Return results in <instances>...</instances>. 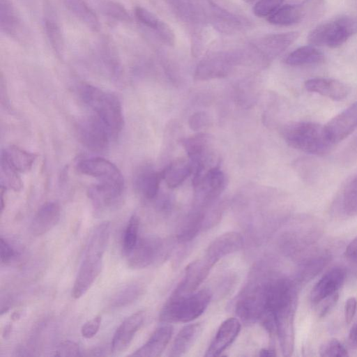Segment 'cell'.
Listing matches in <instances>:
<instances>
[{"mask_svg": "<svg viewBox=\"0 0 357 357\" xmlns=\"http://www.w3.org/2000/svg\"><path fill=\"white\" fill-rule=\"evenodd\" d=\"M282 136L291 147L313 155H324L333 146L324 126L301 121L289 123L284 127Z\"/></svg>", "mask_w": 357, "mask_h": 357, "instance_id": "3957f363", "label": "cell"}, {"mask_svg": "<svg viewBox=\"0 0 357 357\" xmlns=\"http://www.w3.org/2000/svg\"><path fill=\"white\" fill-rule=\"evenodd\" d=\"M355 144L356 145V148H357V139H356V140L355 142Z\"/></svg>", "mask_w": 357, "mask_h": 357, "instance_id": "9f6ffc18", "label": "cell"}, {"mask_svg": "<svg viewBox=\"0 0 357 357\" xmlns=\"http://www.w3.org/2000/svg\"><path fill=\"white\" fill-rule=\"evenodd\" d=\"M101 12L107 17L120 22H130L132 19L127 9L121 3L112 1L103 0L99 3Z\"/></svg>", "mask_w": 357, "mask_h": 357, "instance_id": "e575fe53", "label": "cell"}, {"mask_svg": "<svg viewBox=\"0 0 357 357\" xmlns=\"http://www.w3.org/2000/svg\"><path fill=\"white\" fill-rule=\"evenodd\" d=\"M98 52L104 65L113 73H118L120 61L115 47L111 42L102 39L98 45Z\"/></svg>", "mask_w": 357, "mask_h": 357, "instance_id": "d6a6232c", "label": "cell"}, {"mask_svg": "<svg viewBox=\"0 0 357 357\" xmlns=\"http://www.w3.org/2000/svg\"><path fill=\"white\" fill-rule=\"evenodd\" d=\"M77 169L83 174L98 178L99 182L124 186L123 177L119 168L103 158L83 160L77 164Z\"/></svg>", "mask_w": 357, "mask_h": 357, "instance_id": "ba28073f", "label": "cell"}, {"mask_svg": "<svg viewBox=\"0 0 357 357\" xmlns=\"http://www.w3.org/2000/svg\"><path fill=\"white\" fill-rule=\"evenodd\" d=\"M77 132L84 146L94 152L105 151L112 138L108 128L93 114L78 123Z\"/></svg>", "mask_w": 357, "mask_h": 357, "instance_id": "8992f818", "label": "cell"}, {"mask_svg": "<svg viewBox=\"0 0 357 357\" xmlns=\"http://www.w3.org/2000/svg\"><path fill=\"white\" fill-rule=\"evenodd\" d=\"M284 0H258L253 7L254 14L259 17H268Z\"/></svg>", "mask_w": 357, "mask_h": 357, "instance_id": "60d3db41", "label": "cell"}, {"mask_svg": "<svg viewBox=\"0 0 357 357\" xmlns=\"http://www.w3.org/2000/svg\"><path fill=\"white\" fill-rule=\"evenodd\" d=\"M124 186L99 182L89 190V197L94 207L103 210L114 206L120 199Z\"/></svg>", "mask_w": 357, "mask_h": 357, "instance_id": "d6986e66", "label": "cell"}, {"mask_svg": "<svg viewBox=\"0 0 357 357\" xmlns=\"http://www.w3.org/2000/svg\"><path fill=\"white\" fill-rule=\"evenodd\" d=\"M326 263L324 257L314 258L304 262L301 268L300 280H310L322 269Z\"/></svg>", "mask_w": 357, "mask_h": 357, "instance_id": "f35d334b", "label": "cell"}, {"mask_svg": "<svg viewBox=\"0 0 357 357\" xmlns=\"http://www.w3.org/2000/svg\"><path fill=\"white\" fill-rule=\"evenodd\" d=\"M319 355L322 357H343L348 354L340 342L336 339H331L321 345Z\"/></svg>", "mask_w": 357, "mask_h": 357, "instance_id": "ab89813d", "label": "cell"}, {"mask_svg": "<svg viewBox=\"0 0 357 357\" xmlns=\"http://www.w3.org/2000/svg\"><path fill=\"white\" fill-rule=\"evenodd\" d=\"M50 4H46L44 10L43 26L45 35L53 51L58 56H62L65 48L63 34L56 14Z\"/></svg>", "mask_w": 357, "mask_h": 357, "instance_id": "ffe728a7", "label": "cell"}, {"mask_svg": "<svg viewBox=\"0 0 357 357\" xmlns=\"http://www.w3.org/2000/svg\"><path fill=\"white\" fill-rule=\"evenodd\" d=\"M299 36L298 31L273 33L264 36L254 43L259 52L268 57H274L287 49Z\"/></svg>", "mask_w": 357, "mask_h": 357, "instance_id": "9a60e30c", "label": "cell"}, {"mask_svg": "<svg viewBox=\"0 0 357 357\" xmlns=\"http://www.w3.org/2000/svg\"><path fill=\"white\" fill-rule=\"evenodd\" d=\"M203 215L197 212L190 215L180 226L178 232V239L181 242L192 239L202 227Z\"/></svg>", "mask_w": 357, "mask_h": 357, "instance_id": "836d02e7", "label": "cell"}, {"mask_svg": "<svg viewBox=\"0 0 357 357\" xmlns=\"http://www.w3.org/2000/svg\"><path fill=\"white\" fill-rule=\"evenodd\" d=\"M144 319L145 312L140 310L127 317L120 324L112 340L111 351L113 354H121L129 347Z\"/></svg>", "mask_w": 357, "mask_h": 357, "instance_id": "7c38bea8", "label": "cell"}, {"mask_svg": "<svg viewBox=\"0 0 357 357\" xmlns=\"http://www.w3.org/2000/svg\"><path fill=\"white\" fill-rule=\"evenodd\" d=\"M36 158V154L14 145L6 147L1 153V159L19 173L30 170Z\"/></svg>", "mask_w": 357, "mask_h": 357, "instance_id": "cb8c5ba5", "label": "cell"}, {"mask_svg": "<svg viewBox=\"0 0 357 357\" xmlns=\"http://www.w3.org/2000/svg\"><path fill=\"white\" fill-rule=\"evenodd\" d=\"M345 257L351 264L357 267V236L348 245Z\"/></svg>", "mask_w": 357, "mask_h": 357, "instance_id": "681fc988", "label": "cell"}, {"mask_svg": "<svg viewBox=\"0 0 357 357\" xmlns=\"http://www.w3.org/2000/svg\"><path fill=\"white\" fill-rule=\"evenodd\" d=\"M229 55L218 54L209 56L197 66L196 75L199 78L220 77L225 75L229 68Z\"/></svg>", "mask_w": 357, "mask_h": 357, "instance_id": "d4e9b609", "label": "cell"}, {"mask_svg": "<svg viewBox=\"0 0 357 357\" xmlns=\"http://www.w3.org/2000/svg\"><path fill=\"white\" fill-rule=\"evenodd\" d=\"M348 344L352 349L357 348V324H354L349 331Z\"/></svg>", "mask_w": 357, "mask_h": 357, "instance_id": "f907efd6", "label": "cell"}, {"mask_svg": "<svg viewBox=\"0 0 357 357\" xmlns=\"http://www.w3.org/2000/svg\"><path fill=\"white\" fill-rule=\"evenodd\" d=\"M143 291V287L138 283L129 284L113 296L110 301V306L112 308L127 306L135 301L142 295Z\"/></svg>", "mask_w": 357, "mask_h": 357, "instance_id": "1f68e13d", "label": "cell"}, {"mask_svg": "<svg viewBox=\"0 0 357 357\" xmlns=\"http://www.w3.org/2000/svg\"><path fill=\"white\" fill-rule=\"evenodd\" d=\"M10 331H11V326H10V325H8L6 327V328L4 329L3 337H6L7 335H9Z\"/></svg>", "mask_w": 357, "mask_h": 357, "instance_id": "f5cc1de1", "label": "cell"}, {"mask_svg": "<svg viewBox=\"0 0 357 357\" xmlns=\"http://www.w3.org/2000/svg\"><path fill=\"white\" fill-rule=\"evenodd\" d=\"M60 215V206L57 202H48L43 204L32 219L31 233L36 236L47 233L58 223Z\"/></svg>", "mask_w": 357, "mask_h": 357, "instance_id": "2e32d148", "label": "cell"}, {"mask_svg": "<svg viewBox=\"0 0 357 357\" xmlns=\"http://www.w3.org/2000/svg\"><path fill=\"white\" fill-rule=\"evenodd\" d=\"M55 356H81L78 344L70 340L61 342L55 351Z\"/></svg>", "mask_w": 357, "mask_h": 357, "instance_id": "ee69618b", "label": "cell"}, {"mask_svg": "<svg viewBox=\"0 0 357 357\" xmlns=\"http://www.w3.org/2000/svg\"><path fill=\"white\" fill-rule=\"evenodd\" d=\"M0 27L12 38H19L22 31V20L10 0H0Z\"/></svg>", "mask_w": 357, "mask_h": 357, "instance_id": "603a6c76", "label": "cell"}, {"mask_svg": "<svg viewBox=\"0 0 357 357\" xmlns=\"http://www.w3.org/2000/svg\"><path fill=\"white\" fill-rule=\"evenodd\" d=\"M305 17L306 13L303 4H285L280 6L267 20L274 25L289 26L301 22Z\"/></svg>", "mask_w": 357, "mask_h": 357, "instance_id": "484cf974", "label": "cell"}, {"mask_svg": "<svg viewBox=\"0 0 357 357\" xmlns=\"http://www.w3.org/2000/svg\"><path fill=\"white\" fill-rule=\"evenodd\" d=\"M324 127L333 144L349 136L357 128V100L331 119Z\"/></svg>", "mask_w": 357, "mask_h": 357, "instance_id": "9c48e42d", "label": "cell"}, {"mask_svg": "<svg viewBox=\"0 0 357 357\" xmlns=\"http://www.w3.org/2000/svg\"><path fill=\"white\" fill-rule=\"evenodd\" d=\"M355 6L357 8V0H355Z\"/></svg>", "mask_w": 357, "mask_h": 357, "instance_id": "11a10c76", "label": "cell"}, {"mask_svg": "<svg viewBox=\"0 0 357 357\" xmlns=\"http://www.w3.org/2000/svg\"><path fill=\"white\" fill-rule=\"evenodd\" d=\"M173 333V328L165 325L157 328L146 342L131 354L133 356L156 357L161 355Z\"/></svg>", "mask_w": 357, "mask_h": 357, "instance_id": "44dd1931", "label": "cell"}, {"mask_svg": "<svg viewBox=\"0 0 357 357\" xmlns=\"http://www.w3.org/2000/svg\"><path fill=\"white\" fill-rule=\"evenodd\" d=\"M101 321V316L98 315L86 321L81 328L82 335L86 339L94 337L99 331Z\"/></svg>", "mask_w": 357, "mask_h": 357, "instance_id": "f6af8a7d", "label": "cell"}, {"mask_svg": "<svg viewBox=\"0 0 357 357\" xmlns=\"http://www.w3.org/2000/svg\"><path fill=\"white\" fill-rule=\"evenodd\" d=\"M357 309V300L354 297L349 298L344 305V317L346 322L349 324L355 314Z\"/></svg>", "mask_w": 357, "mask_h": 357, "instance_id": "c3c4849f", "label": "cell"}, {"mask_svg": "<svg viewBox=\"0 0 357 357\" xmlns=\"http://www.w3.org/2000/svg\"><path fill=\"white\" fill-rule=\"evenodd\" d=\"M276 355L275 352L274 350L273 349H264L262 350H261L260 353H259V356H266V357H270V356H275Z\"/></svg>", "mask_w": 357, "mask_h": 357, "instance_id": "816d5d0a", "label": "cell"}, {"mask_svg": "<svg viewBox=\"0 0 357 357\" xmlns=\"http://www.w3.org/2000/svg\"><path fill=\"white\" fill-rule=\"evenodd\" d=\"M236 310L245 321L262 319L266 314L265 281L248 287L237 302Z\"/></svg>", "mask_w": 357, "mask_h": 357, "instance_id": "52a82bcc", "label": "cell"}, {"mask_svg": "<svg viewBox=\"0 0 357 357\" xmlns=\"http://www.w3.org/2000/svg\"><path fill=\"white\" fill-rule=\"evenodd\" d=\"M243 238L238 232L231 231L219 236L209 245L204 257L214 266L222 257L239 250Z\"/></svg>", "mask_w": 357, "mask_h": 357, "instance_id": "5bb4252c", "label": "cell"}, {"mask_svg": "<svg viewBox=\"0 0 357 357\" xmlns=\"http://www.w3.org/2000/svg\"><path fill=\"white\" fill-rule=\"evenodd\" d=\"M67 9L93 31L100 28L99 19L86 0H63Z\"/></svg>", "mask_w": 357, "mask_h": 357, "instance_id": "4316f807", "label": "cell"}, {"mask_svg": "<svg viewBox=\"0 0 357 357\" xmlns=\"http://www.w3.org/2000/svg\"><path fill=\"white\" fill-rule=\"evenodd\" d=\"M207 138L205 135H197L191 138L185 139L182 141L186 152L192 160L201 158L206 145Z\"/></svg>", "mask_w": 357, "mask_h": 357, "instance_id": "74e56055", "label": "cell"}, {"mask_svg": "<svg viewBox=\"0 0 357 357\" xmlns=\"http://www.w3.org/2000/svg\"><path fill=\"white\" fill-rule=\"evenodd\" d=\"M139 222L137 215H132L129 219L122 238V250L126 256L138 242Z\"/></svg>", "mask_w": 357, "mask_h": 357, "instance_id": "d590c367", "label": "cell"}, {"mask_svg": "<svg viewBox=\"0 0 357 357\" xmlns=\"http://www.w3.org/2000/svg\"><path fill=\"white\" fill-rule=\"evenodd\" d=\"M202 332L201 325L190 324L184 326L177 334L169 351L171 356H181L194 344Z\"/></svg>", "mask_w": 357, "mask_h": 357, "instance_id": "83f0119b", "label": "cell"}, {"mask_svg": "<svg viewBox=\"0 0 357 357\" xmlns=\"http://www.w3.org/2000/svg\"><path fill=\"white\" fill-rule=\"evenodd\" d=\"M356 33L357 17L341 15L313 29L309 33L307 40L313 46L336 48Z\"/></svg>", "mask_w": 357, "mask_h": 357, "instance_id": "5b68a950", "label": "cell"}, {"mask_svg": "<svg viewBox=\"0 0 357 357\" xmlns=\"http://www.w3.org/2000/svg\"><path fill=\"white\" fill-rule=\"evenodd\" d=\"M135 15L141 24L154 31L157 29L161 21L152 12L142 6L135 7Z\"/></svg>", "mask_w": 357, "mask_h": 357, "instance_id": "b9f144b4", "label": "cell"}, {"mask_svg": "<svg viewBox=\"0 0 357 357\" xmlns=\"http://www.w3.org/2000/svg\"><path fill=\"white\" fill-rule=\"evenodd\" d=\"M207 17L222 31L229 32L241 29L243 21L233 13L222 8L210 0H203Z\"/></svg>", "mask_w": 357, "mask_h": 357, "instance_id": "7402d4cb", "label": "cell"}, {"mask_svg": "<svg viewBox=\"0 0 357 357\" xmlns=\"http://www.w3.org/2000/svg\"><path fill=\"white\" fill-rule=\"evenodd\" d=\"M324 60V54L313 45L300 47L291 52L285 59L289 66H298L317 64Z\"/></svg>", "mask_w": 357, "mask_h": 357, "instance_id": "f1b7e54d", "label": "cell"}, {"mask_svg": "<svg viewBox=\"0 0 357 357\" xmlns=\"http://www.w3.org/2000/svg\"><path fill=\"white\" fill-rule=\"evenodd\" d=\"M162 248V243L158 238L148 236L139 238L136 245L126 255L128 266L139 269L149 266L160 256Z\"/></svg>", "mask_w": 357, "mask_h": 357, "instance_id": "30bf717a", "label": "cell"}, {"mask_svg": "<svg viewBox=\"0 0 357 357\" xmlns=\"http://www.w3.org/2000/svg\"><path fill=\"white\" fill-rule=\"evenodd\" d=\"M243 1H246V2H252V1H255V0H243Z\"/></svg>", "mask_w": 357, "mask_h": 357, "instance_id": "db71d44e", "label": "cell"}, {"mask_svg": "<svg viewBox=\"0 0 357 357\" xmlns=\"http://www.w3.org/2000/svg\"><path fill=\"white\" fill-rule=\"evenodd\" d=\"M305 89L333 100H342L349 93V87L343 82L325 77L309 79L305 82Z\"/></svg>", "mask_w": 357, "mask_h": 357, "instance_id": "ac0fdd59", "label": "cell"}, {"mask_svg": "<svg viewBox=\"0 0 357 357\" xmlns=\"http://www.w3.org/2000/svg\"><path fill=\"white\" fill-rule=\"evenodd\" d=\"M1 186L5 189L20 191L23 187L19 172L1 159Z\"/></svg>", "mask_w": 357, "mask_h": 357, "instance_id": "8d00e7d4", "label": "cell"}, {"mask_svg": "<svg viewBox=\"0 0 357 357\" xmlns=\"http://www.w3.org/2000/svg\"><path fill=\"white\" fill-rule=\"evenodd\" d=\"M155 32L164 43L169 46H174L176 42L175 34L168 24L161 20Z\"/></svg>", "mask_w": 357, "mask_h": 357, "instance_id": "7bdbcfd3", "label": "cell"}, {"mask_svg": "<svg viewBox=\"0 0 357 357\" xmlns=\"http://www.w3.org/2000/svg\"><path fill=\"white\" fill-rule=\"evenodd\" d=\"M241 331V323L236 318H229L222 323L205 356H218L234 341Z\"/></svg>", "mask_w": 357, "mask_h": 357, "instance_id": "e0dca14e", "label": "cell"}, {"mask_svg": "<svg viewBox=\"0 0 357 357\" xmlns=\"http://www.w3.org/2000/svg\"><path fill=\"white\" fill-rule=\"evenodd\" d=\"M346 277L345 271L335 267L326 272L315 284L310 293V301L319 304L324 299L337 293Z\"/></svg>", "mask_w": 357, "mask_h": 357, "instance_id": "4fadbf2b", "label": "cell"}, {"mask_svg": "<svg viewBox=\"0 0 357 357\" xmlns=\"http://www.w3.org/2000/svg\"><path fill=\"white\" fill-rule=\"evenodd\" d=\"M192 172V166L184 160H178L161 172L162 179L169 188L179 185Z\"/></svg>", "mask_w": 357, "mask_h": 357, "instance_id": "f546056e", "label": "cell"}, {"mask_svg": "<svg viewBox=\"0 0 357 357\" xmlns=\"http://www.w3.org/2000/svg\"><path fill=\"white\" fill-rule=\"evenodd\" d=\"M17 255L16 250L2 237L1 238V261L2 264L10 263Z\"/></svg>", "mask_w": 357, "mask_h": 357, "instance_id": "7dc6e473", "label": "cell"}, {"mask_svg": "<svg viewBox=\"0 0 357 357\" xmlns=\"http://www.w3.org/2000/svg\"><path fill=\"white\" fill-rule=\"evenodd\" d=\"M109 222H103L92 233L72 289L74 298H79L85 294L101 271L109 236Z\"/></svg>", "mask_w": 357, "mask_h": 357, "instance_id": "6da1fadb", "label": "cell"}, {"mask_svg": "<svg viewBox=\"0 0 357 357\" xmlns=\"http://www.w3.org/2000/svg\"><path fill=\"white\" fill-rule=\"evenodd\" d=\"M212 294L207 289L184 296H171L163 307L160 319L162 321L190 322L207 308Z\"/></svg>", "mask_w": 357, "mask_h": 357, "instance_id": "277c9868", "label": "cell"}, {"mask_svg": "<svg viewBox=\"0 0 357 357\" xmlns=\"http://www.w3.org/2000/svg\"><path fill=\"white\" fill-rule=\"evenodd\" d=\"M162 179L161 172L142 173L137 177L136 185L146 199H151L157 195Z\"/></svg>", "mask_w": 357, "mask_h": 357, "instance_id": "4dcf8cb0", "label": "cell"}, {"mask_svg": "<svg viewBox=\"0 0 357 357\" xmlns=\"http://www.w3.org/2000/svg\"><path fill=\"white\" fill-rule=\"evenodd\" d=\"M213 266L204 257L190 263L172 296H184L196 291Z\"/></svg>", "mask_w": 357, "mask_h": 357, "instance_id": "8fae6325", "label": "cell"}, {"mask_svg": "<svg viewBox=\"0 0 357 357\" xmlns=\"http://www.w3.org/2000/svg\"><path fill=\"white\" fill-rule=\"evenodd\" d=\"M303 6L306 16L309 15L310 18L316 17L323 12L324 0H305Z\"/></svg>", "mask_w": 357, "mask_h": 357, "instance_id": "bcb514c9", "label": "cell"}, {"mask_svg": "<svg viewBox=\"0 0 357 357\" xmlns=\"http://www.w3.org/2000/svg\"><path fill=\"white\" fill-rule=\"evenodd\" d=\"M79 93L82 102L108 128L112 138L116 137L123 127L122 106L119 98L90 84L82 85Z\"/></svg>", "mask_w": 357, "mask_h": 357, "instance_id": "7a4b0ae2", "label": "cell"}]
</instances>
